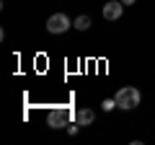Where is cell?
<instances>
[{
	"label": "cell",
	"mask_w": 155,
	"mask_h": 145,
	"mask_svg": "<svg viewBox=\"0 0 155 145\" xmlns=\"http://www.w3.org/2000/svg\"><path fill=\"white\" fill-rule=\"evenodd\" d=\"M70 26H72V21L65 16V13H54V16L47 18V31L49 34H65Z\"/></svg>",
	"instance_id": "cell-3"
},
{
	"label": "cell",
	"mask_w": 155,
	"mask_h": 145,
	"mask_svg": "<svg viewBox=\"0 0 155 145\" xmlns=\"http://www.w3.org/2000/svg\"><path fill=\"white\" fill-rule=\"evenodd\" d=\"M78 130H80V124H78V122H75V119H72V124H67V132H70V135H75V132H78Z\"/></svg>",
	"instance_id": "cell-8"
},
{
	"label": "cell",
	"mask_w": 155,
	"mask_h": 145,
	"mask_svg": "<svg viewBox=\"0 0 155 145\" xmlns=\"http://www.w3.org/2000/svg\"><path fill=\"white\" fill-rule=\"evenodd\" d=\"M101 109H104V112H114L116 109V99H106L104 104H101Z\"/></svg>",
	"instance_id": "cell-7"
},
{
	"label": "cell",
	"mask_w": 155,
	"mask_h": 145,
	"mask_svg": "<svg viewBox=\"0 0 155 145\" xmlns=\"http://www.w3.org/2000/svg\"><path fill=\"white\" fill-rule=\"evenodd\" d=\"M93 119H96L93 109H78V112H75V122L80 124V127H85V124H91Z\"/></svg>",
	"instance_id": "cell-5"
},
{
	"label": "cell",
	"mask_w": 155,
	"mask_h": 145,
	"mask_svg": "<svg viewBox=\"0 0 155 145\" xmlns=\"http://www.w3.org/2000/svg\"><path fill=\"white\" fill-rule=\"evenodd\" d=\"M122 13H124V3L122 0H109V3L104 5V18L106 21H119Z\"/></svg>",
	"instance_id": "cell-4"
},
{
	"label": "cell",
	"mask_w": 155,
	"mask_h": 145,
	"mask_svg": "<svg viewBox=\"0 0 155 145\" xmlns=\"http://www.w3.org/2000/svg\"><path fill=\"white\" fill-rule=\"evenodd\" d=\"M72 26H75L78 31H88L91 29V16H78L75 21H72Z\"/></svg>",
	"instance_id": "cell-6"
},
{
	"label": "cell",
	"mask_w": 155,
	"mask_h": 145,
	"mask_svg": "<svg viewBox=\"0 0 155 145\" xmlns=\"http://www.w3.org/2000/svg\"><path fill=\"white\" fill-rule=\"evenodd\" d=\"M116 106L119 109H124V112H129V109H134V106H140V101H142V93H140L134 86H124V88L116 91Z\"/></svg>",
	"instance_id": "cell-1"
},
{
	"label": "cell",
	"mask_w": 155,
	"mask_h": 145,
	"mask_svg": "<svg viewBox=\"0 0 155 145\" xmlns=\"http://www.w3.org/2000/svg\"><path fill=\"white\" fill-rule=\"evenodd\" d=\"M122 3H124V5H132V3H134V0H122Z\"/></svg>",
	"instance_id": "cell-9"
},
{
	"label": "cell",
	"mask_w": 155,
	"mask_h": 145,
	"mask_svg": "<svg viewBox=\"0 0 155 145\" xmlns=\"http://www.w3.org/2000/svg\"><path fill=\"white\" fill-rule=\"evenodd\" d=\"M70 119H75V114H72V109H67V106H54V109L47 114V124H49L52 130L67 127V122H70Z\"/></svg>",
	"instance_id": "cell-2"
}]
</instances>
